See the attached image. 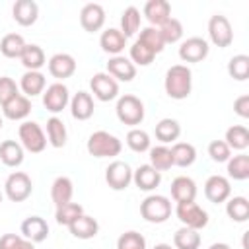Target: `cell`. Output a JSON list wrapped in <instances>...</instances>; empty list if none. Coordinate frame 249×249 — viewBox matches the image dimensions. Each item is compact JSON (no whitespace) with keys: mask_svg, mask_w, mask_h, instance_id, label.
<instances>
[{"mask_svg":"<svg viewBox=\"0 0 249 249\" xmlns=\"http://www.w3.org/2000/svg\"><path fill=\"white\" fill-rule=\"evenodd\" d=\"M208 41L202 37H189L179 47V56L185 62H200L208 56Z\"/></svg>","mask_w":249,"mask_h":249,"instance_id":"obj_12","label":"cell"},{"mask_svg":"<svg viewBox=\"0 0 249 249\" xmlns=\"http://www.w3.org/2000/svg\"><path fill=\"white\" fill-rule=\"evenodd\" d=\"M175 214H177L179 222H181L185 228H191V230H202V228L208 224V214H206V210L200 208L195 200H193V202H177Z\"/></svg>","mask_w":249,"mask_h":249,"instance_id":"obj_6","label":"cell"},{"mask_svg":"<svg viewBox=\"0 0 249 249\" xmlns=\"http://www.w3.org/2000/svg\"><path fill=\"white\" fill-rule=\"evenodd\" d=\"M208 35H210V41L216 47H220V49L230 47V43L233 41V31H231L230 19L224 14L210 16V19H208Z\"/></svg>","mask_w":249,"mask_h":249,"instance_id":"obj_8","label":"cell"},{"mask_svg":"<svg viewBox=\"0 0 249 249\" xmlns=\"http://www.w3.org/2000/svg\"><path fill=\"white\" fill-rule=\"evenodd\" d=\"M70 101L68 95V88L62 82H54L51 84L45 91H43V105L47 107V111L51 113H60Z\"/></svg>","mask_w":249,"mask_h":249,"instance_id":"obj_11","label":"cell"},{"mask_svg":"<svg viewBox=\"0 0 249 249\" xmlns=\"http://www.w3.org/2000/svg\"><path fill=\"white\" fill-rule=\"evenodd\" d=\"M224 142L228 144V148L231 150H245L247 146H249V130H247V126H243V124H233V126H230L228 130H226V138H224Z\"/></svg>","mask_w":249,"mask_h":249,"instance_id":"obj_33","label":"cell"},{"mask_svg":"<svg viewBox=\"0 0 249 249\" xmlns=\"http://www.w3.org/2000/svg\"><path fill=\"white\" fill-rule=\"evenodd\" d=\"M144 16L154 27H158L167 18H171V6L167 0H148L144 4Z\"/></svg>","mask_w":249,"mask_h":249,"instance_id":"obj_21","label":"cell"},{"mask_svg":"<svg viewBox=\"0 0 249 249\" xmlns=\"http://www.w3.org/2000/svg\"><path fill=\"white\" fill-rule=\"evenodd\" d=\"M228 74L233 78V80H247L249 76V56L247 54H235L230 58L228 62Z\"/></svg>","mask_w":249,"mask_h":249,"instance_id":"obj_41","label":"cell"},{"mask_svg":"<svg viewBox=\"0 0 249 249\" xmlns=\"http://www.w3.org/2000/svg\"><path fill=\"white\" fill-rule=\"evenodd\" d=\"M93 99L88 91H78L74 93V97L70 99V111H72V117L78 119V121H88L91 115H93Z\"/></svg>","mask_w":249,"mask_h":249,"instance_id":"obj_23","label":"cell"},{"mask_svg":"<svg viewBox=\"0 0 249 249\" xmlns=\"http://www.w3.org/2000/svg\"><path fill=\"white\" fill-rule=\"evenodd\" d=\"M173 245L177 249H198L200 247V233L198 230L191 228H179L173 235Z\"/></svg>","mask_w":249,"mask_h":249,"instance_id":"obj_34","label":"cell"},{"mask_svg":"<svg viewBox=\"0 0 249 249\" xmlns=\"http://www.w3.org/2000/svg\"><path fill=\"white\" fill-rule=\"evenodd\" d=\"M208 249H231L228 243H212Z\"/></svg>","mask_w":249,"mask_h":249,"instance_id":"obj_51","label":"cell"},{"mask_svg":"<svg viewBox=\"0 0 249 249\" xmlns=\"http://www.w3.org/2000/svg\"><path fill=\"white\" fill-rule=\"evenodd\" d=\"M19 60L27 70H39L45 64V53H43V49L39 45L31 43V45H25Z\"/></svg>","mask_w":249,"mask_h":249,"instance_id":"obj_35","label":"cell"},{"mask_svg":"<svg viewBox=\"0 0 249 249\" xmlns=\"http://www.w3.org/2000/svg\"><path fill=\"white\" fill-rule=\"evenodd\" d=\"M140 27V12L136 6H128L121 14V33L124 37H132Z\"/></svg>","mask_w":249,"mask_h":249,"instance_id":"obj_36","label":"cell"},{"mask_svg":"<svg viewBox=\"0 0 249 249\" xmlns=\"http://www.w3.org/2000/svg\"><path fill=\"white\" fill-rule=\"evenodd\" d=\"M82 214H84L82 204H78V202H66V204H62V206L56 208L54 218H56V222H58L60 226H70V224H72L78 216H82Z\"/></svg>","mask_w":249,"mask_h":249,"instance_id":"obj_43","label":"cell"},{"mask_svg":"<svg viewBox=\"0 0 249 249\" xmlns=\"http://www.w3.org/2000/svg\"><path fill=\"white\" fill-rule=\"evenodd\" d=\"M228 175L235 181H245L249 177V156L237 154L228 160Z\"/></svg>","mask_w":249,"mask_h":249,"instance_id":"obj_38","label":"cell"},{"mask_svg":"<svg viewBox=\"0 0 249 249\" xmlns=\"http://www.w3.org/2000/svg\"><path fill=\"white\" fill-rule=\"evenodd\" d=\"M158 29L163 37V43H177L183 37V25L177 18H167L161 25H158Z\"/></svg>","mask_w":249,"mask_h":249,"instance_id":"obj_42","label":"cell"},{"mask_svg":"<svg viewBox=\"0 0 249 249\" xmlns=\"http://www.w3.org/2000/svg\"><path fill=\"white\" fill-rule=\"evenodd\" d=\"M25 45L27 43L23 41V37L19 33H6L2 37V41H0V51L8 58H19L23 49H25Z\"/></svg>","mask_w":249,"mask_h":249,"instance_id":"obj_30","label":"cell"},{"mask_svg":"<svg viewBox=\"0 0 249 249\" xmlns=\"http://www.w3.org/2000/svg\"><path fill=\"white\" fill-rule=\"evenodd\" d=\"M72 195H74V185H72V179L70 177H56L53 181V187H51V198L53 202L58 206L66 204V202H72Z\"/></svg>","mask_w":249,"mask_h":249,"instance_id":"obj_26","label":"cell"},{"mask_svg":"<svg viewBox=\"0 0 249 249\" xmlns=\"http://www.w3.org/2000/svg\"><path fill=\"white\" fill-rule=\"evenodd\" d=\"M80 23L86 31H97L103 27L105 23V10L101 4L97 2H88L82 10H80Z\"/></svg>","mask_w":249,"mask_h":249,"instance_id":"obj_14","label":"cell"},{"mask_svg":"<svg viewBox=\"0 0 249 249\" xmlns=\"http://www.w3.org/2000/svg\"><path fill=\"white\" fill-rule=\"evenodd\" d=\"M226 212L233 222H245L249 218V200L245 196H231L226 202Z\"/></svg>","mask_w":249,"mask_h":249,"instance_id":"obj_39","label":"cell"},{"mask_svg":"<svg viewBox=\"0 0 249 249\" xmlns=\"http://www.w3.org/2000/svg\"><path fill=\"white\" fill-rule=\"evenodd\" d=\"M233 111L241 117V119H249V95H239L233 101Z\"/></svg>","mask_w":249,"mask_h":249,"instance_id":"obj_50","label":"cell"},{"mask_svg":"<svg viewBox=\"0 0 249 249\" xmlns=\"http://www.w3.org/2000/svg\"><path fill=\"white\" fill-rule=\"evenodd\" d=\"M124 43H126V37H124V35L121 33V29H117V27L105 29V31L101 33V37H99L101 49H103L105 53L113 54V56L121 54V51L124 49Z\"/></svg>","mask_w":249,"mask_h":249,"instance_id":"obj_24","label":"cell"},{"mask_svg":"<svg viewBox=\"0 0 249 249\" xmlns=\"http://www.w3.org/2000/svg\"><path fill=\"white\" fill-rule=\"evenodd\" d=\"M19 88L23 89L25 97H33L45 91V76L39 70H25L19 80Z\"/></svg>","mask_w":249,"mask_h":249,"instance_id":"obj_27","label":"cell"},{"mask_svg":"<svg viewBox=\"0 0 249 249\" xmlns=\"http://www.w3.org/2000/svg\"><path fill=\"white\" fill-rule=\"evenodd\" d=\"M126 144L134 152H146L150 150V136L142 128H130L126 134Z\"/></svg>","mask_w":249,"mask_h":249,"instance_id":"obj_44","label":"cell"},{"mask_svg":"<svg viewBox=\"0 0 249 249\" xmlns=\"http://www.w3.org/2000/svg\"><path fill=\"white\" fill-rule=\"evenodd\" d=\"M150 165L154 169H158L160 173L169 169L173 165V158H171V150L167 146H154L150 148Z\"/></svg>","mask_w":249,"mask_h":249,"instance_id":"obj_40","label":"cell"},{"mask_svg":"<svg viewBox=\"0 0 249 249\" xmlns=\"http://www.w3.org/2000/svg\"><path fill=\"white\" fill-rule=\"evenodd\" d=\"M21 235L31 243H41L49 235V224L41 216H29L21 222Z\"/></svg>","mask_w":249,"mask_h":249,"instance_id":"obj_15","label":"cell"},{"mask_svg":"<svg viewBox=\"0 0 249 249\" xmlns=\"http://www.w3.org/2000/svg\"><path fill=\"white\" fill-rule=\"evenodd\" d=\"M179 134H181V124H179L175 119L165 117V119H161V121L156 124V138H158L160 142H163V144L175 142V140L179 138Z\"/></svg>","mask_w":249,"mask_h":249,"instance_id":"obj_32","label":"cell"},{"mask_svg":"<svg viewBox=\"0 0 249 249\" xmlns=\"http://www.w3.org/2000/svg\"><path fill=\"white\" fill-rule=\"evenodd\" d=\"M169 150H171L173 165L189 167V165H193L195 160H196V150H195V146L189 144V142H175Z\"/></svg>","mask_w":249,"mask_h":249,"instance_id":"obj_28","label":"cell"},{"mask_svg":"<svg viewBox=\"0 0 249 249\" xmlns=\"http://www.w3.org/2000/svg\"><path fill=\"white\" fill-rule=\"evenodd\" d=\"M47 138H49L51 146H54V148H62L66 144V126H64L62 119L51 117L47 121Z\"/></svg>","mask_w":249,"mask_h":249,"instance_id":"obj_37","label":"cell"},{"mask_svg":"<svg viewBox=\"0 0 249 249\" xmlns=\"http://www.w3.org/2000/svg\"><path fill=\"white\" fill-rule=\"evenodd\" d=\"M68 230H70V233H72L74 237H78V239H91V237L97 235L99 224H97L95 218H91V216H88V214H82V216H78V218L68 226Z\"/></svg>","mask_w":249,"mask_h":249,"instance_id":"obj_22","label":"cell"},{"mask_svg":"<svg viewBox=\"0 0 249 249\" xmlns=\"http://www.w3.org/2000/svg\"><path fill=\"white\" fill-rule=\"evenodd\" d=\"M18 134H19L21 146H23L27 152H31V154H39V152H43L45 146H47V136H45L43 128H41L35 121H25V123H21Z\"/></svg>","mask_w":249,"mask_h":249,"instance_id":"obj_5","label":"cell"},{"mask_svg":"<svg viewBox=\"0 0 249 249\" xmlns=\"http://www.w3.org/2000/svg\"><path fill=\"white\" fill-rule=\"evenodd\" d=\"M89 88L99 101H111L119 95V84L107 72H97L89 80Z\"/></svg>","mask_w":249,"mask_h":249,"instance_id":"obj_10","label":"cell"},{"mask_svg":"<svg viewBox=\"0 0 249 249\" xmlns=\"http://www.w3.org/2000/svg\"><path fill=\"white\" fill-rule=\"evenodd\" d=\"M0 160L8 167H16L23 161V146L16 140H4L0 144Z\"/></svg>","mask_w":249,"mask_h":249,"instance_id":"obj_29","label":"cell"},{"mask_svg":"<svg viewBox=\"0 0 249 249\" xmlns=\"http://www.w3.org/2000/svg\"><path fill=\"white\" fill-rule=\"evenodd\" d=\"M29 111H31V101H29V97H25L21 93H18L16 97H12L10 101H6L2 105V113L12 121L25 119L29 115Z\"/></svg>","mask_w":249,"mask_h":249,"instance_id":"obj_25","label":"cell"},{"mask_svg":"<svg viewBox=\"0 0 249 249\" xmlns=\"http://www.w3.org/2000/svg\"><path fill=\"white\" fill-rule=\"evenodd\" d=\"M0 249H35V245L18 233H4L0 237Z\"/></svg>","mask_w":249,"mask_h":249,"instance_id":"obj_47","label":"cell"},{"mask_svg":"<svg viewBox=\"0 0 249 249\" xmlns=\"http://www.w3.org/2000/svg\"><path fill=\"white\" fill-rule=\"evenodd\" d=\"M165 93L171 99H185L191 93L193 88V74L191 68L185 64H173L167 72H165Z\"/></svg>","mask_w":249,"mask_h":249,"instance_id":"obj_1","label":"cell"},{"mask_svg":"<svg viewBox=\"0 0 249 249\" xmlns=\"http://www.w3.org/2000/svg\"><path fill=\"white\" fill-rule=\"evenodd\" d=\"M154 249H171V245H167V243H158V245H154Z\"/></svg>","mask_w":249,"mask_h":249,"instance_id":"obj_52","label":"cell"},{"mask_svg":"<svg viewBox=\"0 0 249 249\" xmlns=\"http://www.w3.org/2000/svg\"><path fill=\"white\" fill-rule=\"evenodd\" d=\"M121 140L107 130H95L88 138V152L95 158H115L121 154Z\"/></svg>","mask_w":249,"mask_h":249,"instance_id":"obj_2","label":"cell"},{"mask_svg":"<svg viewBox=\"0 0 249 249\" xmlns=\"http://www.w3.org/2000/svg\"><path fill=\"white\" fill-rule=\"evenodd\" d=\"M140 214L150 224H161L171 216V202L163 195H150L140 202Z\"/></svg>","mask_w":249,"mask_h":249,"instance_id":"obj_3","label":"cell"},{"mask_svg":"<svg viewBox=\"0 0 249 249\" xmlns=\"http://www.w3.org/2000/svg\"><path fill=\"white\" fill-rule=\"evenodd\" d=\"M132 181L136 183V187L140 191H152V189H156L160 185L161 173L158 169H154L150 163H144V165H138L132 171Z\"/></svg>","mask_w":249,"mask_h":249,"instance_id":"obj_18","label":"cell"},{"mask_svg":"<svg viewBox=\"0 0 249 249\" xmlns=\"http://www.w3.org/2000/svg\"><path fill=\"white\" fill-rule=\"evenodd\" d=\"M107 74L113 76L115 80L130 82L136 76V66L130 62V58L117 54V56H111L107 62Z\"/></svg>","mask_w":249,"mask_h":249,"instance_id":"obj_17","label":"cell"},{"mask_svg":"<svg viewBox=\"0 0 249 249\" xmlns=\"http://www.w3.org/2000/svg\"><path fill=\"white\" fill-rule=\"evenodd\" d=\"M105 181L107 185L113 189V191H123L130 185L132 181V169L126 161H121V160H115L107 165L105 169Z\"/></svg>","mask_w":249,"mask_h":249,"instance_id":"obj_9","label":"cell"},{"mask_svg":"<svg viewBox=\"0 0 249 249\" xmlns=\"http://www.w3.org/2000/svg\"><path fill=\"white\" fill-rule=\"evenodd\" d=\"M18 93H19L18 84L12 78H8V76H0V105H4L6 101H10Z\"/></svg>","mask_w":249,"mask_h":249,"instance_id":"obj_49","label":"cell"},{"mask_svg":"<svg viewBox=\"0 0 249 249\" xmlns=\"http://www.w3.org/2000/svg\"><path fill=\"white\" fill-rule=\"evenodd\" d=\"M2 198H4V195H2V191H0V204H2Z\"/></svg>","mask_w":249,"mask_h":249,"instance_id":"obj_53","label":"cell"},{"mask_svg":"<svg viewBox=\"0 0 249 249\" xmlns=\"http://www.w3.org/2000/svg\"><path fill=\"white\" fill-rule=\"evenodd\" d=\"M230 148H228V144L224 142V140H212L210 144H208V156L214 160V161H218V163H222V161H228L231 156H230Z\"/></svg>","mask_w":249,"mask_h":249,"instance_id":"obj_48","label":"cell"},{"mask_svg":"<svg viewBox=\"0 0 249 249\" xmlns=\"http://www.w3.org/2000/svg\"><path fill=\"white\" fill-rule=\"evenodd\" d=\"M4 191H6V196L12 202H21L33 191L31 177L27 173H23V171H14V173L8 175V179L4 183Z\"/></svg>","mask_w":249,"mask_h":249,"instance_id":"obj_7","label":"cell"},{"mask_svg":"<svg viewBox=\"0 0 249 249\" xmlns=\"http://www.w3.org/2000/svg\"><path fill=\"white\" fill-rule=\"evenodd\" d=\"M117 249H146V239L142 233L130 230V231H124L119 235Z\"/></svg>","mask_w":249,"mask_h":249,"instance_id":"obj_45","label":"cell"},{"mask_svg":"<svg viewBox=\"0 0 249 249\" xmlns=\"http://www.w3.org/2000/svg\"><path fill=\"white\" fill-rule=\"evenodd\" d=\"M12 16L19 25H33L39 18V6L33 0H18L12 8Z\"/></svg>","mask_w":249,"mask_h":249,"instance_id":"obj_20","label":"cell"},{"mask_svg":"<svg viewBox=\"0 0 249 249\" xmlns=\"http://www.w3.org/2000/svg\"><path fill=\"white\" fill-rule=\"evenodd\" d=\"M204 195L210 202L218 204V202H226L231 195V187L230 181L224 175H210L204 183Z\"/></svg>","mask_w":249,"mask_h":249,"instance_id":"obj_13","label":"cell"},{"mask_svg":"<svg viewBox=\"0 0 249 249\" xmlns=\"http://www.w3.org/2000/svg\"><path fill=\"white\" fill-rule=\"evenodd\" d=\"M136 41H138V43H142L146 49H150L154 54L161 53V51H163V47H165V43H163V37H161L160 29H158V27H154V25L144 27V29L140 31V35H138V39H136Z\"/></svg>","mask_w":249,"mask_h":249,"instance_id":"obj_31","label":"cell"},{"mask_svg":"<svg viewBox=\"0 0 249 249\" xmlns=\"http://www.w3.org/2000/svg\"><path fill=\"white\" fill-rule=\"evenodd\" d=\"M115 111H117L119 121L124 123V124L134 126V124H140L144 121V103L140 101V97H136L132 93L121 95L119 101H117Z\"/></svg>","mask_w":249,"mask_h":249,"instance_id":"obj_4","label":"cell"},{"mask_svg":"<svg viewBox=\"0 0 249 249\" xmlns=\"http://www.w3.org/2000/svg\"><path fill=\"white\" fill-rule=\"evenodd\" d=\"M0 128H2V117H0Z\"/></svg>","mask_w":249,"mask_h":249,"instance_id":"obj_54","label":"cell"},{"mask_svg":"<svg viewBox=\"0 0 249 249\" xmlns=\"http://www.w3.org/2000/svg\"><path fill=\"white\" fill-rule=\"evenodd\" d=\"M49 72L58 78V80H64V78H70L74 72H76V60L72 54L68 53H56L49 58Z\"/></svg>","mask_w":249,"mask_h":249,"instance_id":"obj_16","label":"cell"},{"mask_svg":"<svg viewBox=\"0 0 249 249\" xmlns=\"http://www.w3.org/2000/svg\"><path fill=\"white\" fill-rule=\"evenodd\" d=\"M154 53L150 49H146L142 43L134 41L132 47H130V62L132 64H140V66H148L152 60H154Z\"/></svg>","mask_w":249,"mask_h":249,"instance_id":"obj_46","label":"cell"},{"mask_svg":"<svg viewBox=\"0 0 249 249\" xmlns=\"http://www.w3.org/2000/svg\"><path fill=\"white\" fill-rule=\"evenodd\" d=\"M171 196L175 202H193L196 196V183L187 175L175 177L171 181Z\"/></svg>","mask_w":249,"mask_h":249,"instance_id":"obj_19","label":"cell"}]
</instances>
